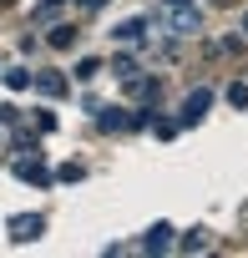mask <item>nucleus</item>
I'll use <instances>...</instances> for the list:
<instances>
[{
  "label": "nucleus",
  "instance_id": "nucleus-7",
  "mask_svg": "<svg viewBox=\"0 0 248 258\" xmlns=\"http://www.w3.org/2000/svg\"><path fill=\"white\" fill-rule=\"evenodd\" d=\"M172 238H177V233H172V223H152V228H147V238H142V253H167V248H172Z\"/></svg>",
  "mask_w": 248,
  "mask_h": 258
},
{
  "label": "nucleus",
  "instance_id": "nucleus-11",
  "mask_svg": "<svg viewBox=\"0 0 248 258\" xmlns=\"http://www.w3.org/2000/svg\"><path fill=\"white\" fill-rule=\"evenodd\" d=\"M51 46H61V51L76 46V31H71V26H51Z\"/></svg>",
  "mask_w": 248,
  "mask_h": 258
},
{
  "label": "nucleus",
  "instance_id": "nucleus-18",
  "mask_svg": "<svg viewBox=\"0 0 248 258\" xmlns=\"http://www.w3.org/2000/svg\"><path fill=\"white\" fill-rule=\"evenodd\" d=\"M56 11H61V0H41V11H36V16H41V21H51Z\"/></svg>",
  "mask_w": 248,
  "mask_h": 258
},
{
  "label": "nucleus",
  "instance_id": "nucleus-6",
  "mask_svg": "<svg viewBox=\"0 0 248 258\" xmlns=\"http://www.w3.org/2000/svg\"><path fill=\"white\" fill-rule=\"evenodd\" d=\"M16 177L31 182V187H46V182H51V167H46L41 157H21V162H16Z\"/></svg>",
  "mask_w": 248,
  "mask_h": 258
},
{
  "label": "nucleus",
  "instance_id": "nucleus-4",
  "mask_svg": "<svg viewBox=\"0 0 248 258\" xmlns=\"http://www.w3.org/2000/svg\"><path fill=\"white\" fill-rule=\"evenodd\" d=\"M96 126H101V132H121V126H127V132H132V126H142V116L121 111V106H101L96 111Z\"/></svg>",
  "mask_w": 248,
  "mask_h": 258
},
{
  "label": "nucleus",
  "instance_id": "nucleus-14",
  "mask_svg": "<svg viewBox=\"0 0 248 258\" xmlns=\"http://www.w3.org/2000/svg\"><path fill=\"white\" fill-rule=\"evenodd\" d=\"M96 71H101V61H96V56H86V61H81V66H76V76H81V81H91V76H96Z\"/></svg>",
  "mask_w": 248,
  "mask_h": 258
},
{
  "label": "nucleus",
  "instance_id": "nucleus-17",
  "mask_svg": "<svg viewBox=\"0 0 248 258\" xmlns=\"http://www.w3.org/2000/svg\"><path fill=\"white\" fill-rule=\"evenodd\" d=\"M36 126H41V132H56V116H51V111L41 106V111H36Z\"/></svg>",
  "mask_w": 248,
  "mask_h": 258
},
{
  "label": "nucleus",
  "instance_id": "nucleus-13",
  "mask_svg": "<svg viewBox=\"0 0 248 258\" xmlns=\"http://www.w3.org/2000/svg\"><path fill=\"white\" fill-rule=\"evenodd\" d=\"M228 101H233V106H248V81H233V86H228Z\"/></svg>",
  "mask_w": 248,
  "mask_h": 258
},
{
  "label": "nucleus",
  "instance_id": "nucleus-19",
  "mask_svg": "<svg viewBox=\"0 0 248 258\" xmlns=\"http://www.w3.org/2000/svg\"><path fill=\"white\" fill-rule=\"evenodd\" d=\"M162 6H182V0H162Z\"/></svg>",
  "mask_w": 248,
  "mask_h": 258
},
{
  "label": "nucleus",
  "instance_id": "nucleus-8",
  "mask_svg": "<svg viewBox=\"0 0 248 258\" xmlns=\"http://www.w3.org/2000/svg\"><path fill=\"white\" fill-rule=\"evenodd\" d=\"M116 41L121 46H142L147 41V16H127V21L116 26Z\"/></svg>",
  "mask_w": 248,
  "mask_h": 258
},
{
  "label": "nucleus",
  "instance_id": "nucleus-16",
  "mask_svg": "<svg viewBox=\"0 0 248 258\" xmlns=\"http://www.w3.org/2000/svg\"><path fill=\"white\" fill-rule=\"evenodd\" d=\"M116 71H121V81H127V76H137V61L132 56H116Z\"/></svg>",
  "mask_w": 248,
  "mask_h": 258
},
{
  "label": "nucleus",
  "instance_id": "nucleus-3",
  "mask_svg": "<svg viewBox=\"0 0 248 258\" xmlns=\"http://www.w3.org/2000/svg\"><path fill=\"white\" fill-rule=\"evenodd\" d=\"M213 111V91L208 86H198V91H188V101H182V126H193V121H203Z\"/></svg>",
  "mask_w": 248,
  "mask_h": 258
},
{
  "label": "nucleus",
  "instance_id": "nucleus-5",
  "mask_svg": "<svg viewBox=\"0 0 248 258\" xmlns=\"http://www.w3.org/2000/svg\"><path fill=\"white\" fill-rule=\"evenodd\" d=\"M31 86H36L46 101H61V96H66V76H61V71H31Z\"/></svg>",
  "mask_w": 248,
  "mask_h": 258
},
{
  "label": "nucleus",
  "instance_id": "nucleus-20",
  "mask_svg": "<svg viewBox=\"0 0 248 258\" xmlns=\"http://www.w3.org/2000/svg\"><path fill=\"white\" fill-rule=\"evenodd\" d=\"M243 36H248V16H243Z\"/></svg>",
  "mask_w": 248,
  "mask_h": 258
},
{
  "label": "nucleus",
  "instance_id": "nucleus-10",
  "mask_svg": "<svg viewBox=\"0 0 248 258\" xmlns=\"http://www.w3.org/2000/svg\"><path fill=\"white\" fill-rule=\"evenodd\" d=\"M6 86H11V91H26V86H31V71H26V66H6Z\"/></svg>",
  "mask_w": 248,
  "mask_h": 258
},
{
  "label": "nucleus",
  "instance_id": "nucleus-1",
  "mask_svg": "<svg viewBox=\"0 0 248 258\" xmlns=\"http://www.w3.org/2000/svg\"><path fill=\"white\" fill-rule=\"evenodd\" d=\"M167 16V36H198L203 31V11L193 6V0H182V6H162Z\"/></svg>",
  "mask_w": 248,
  "mask_h": 258
},
{
  "label": "nucleus",
  "instance_id": "nucleus-15",
  "mask_svg": "<svg viewBox=\"0 0 248 258\" xmlns=\"http://www.w3.org/2000/svg\"><path fill=\"white\" fill-rule=\"evenodd\" d=\"M152 132H157L162 142H172V137H177V121H152Z\"/></svg>",
  "mask_w": 248,
  "mask_h": 258
},
{
  "label": "nucleus",
  "instance_id": "nucleus-2",
  "mask_svg": "<svg viewBox=\"0 0 248 258\" xmlns=\"http://www.w3.org/2000/svg\"><path fill=\"white\" fill-rule=\"evenodd\" d=\"M6 233H11L16 243H36V238L46 233V213H11V218H6Z\"/></svg>",
  "mask_w": 248,
  "mask_h": 258
},
{
  "label": "nucleus",
  "instance_id": "nucleus-12",
  "mask_svg": "<svg viewBox=\"0 0 248 258\" xmlns=\"http://www.w3.org/2000/svg\"><path fill=\"white\" fill-rule=\"evenodd\" d=\"M56 177H61V182H81V177H86V167H81V162H66Z\"/></svg>",
  "mask_w": 248,
  "mask_h": 258
},
{
  "label": "nucleus",
  "instance_id": "nucleus-9",
  "mask_svg": "<svg viewBox=\"0 0 248 258\" xmlns=\"http://www.w3.org/2000/svg\"><path fill=\"white\" fill-rule=\"evenodd\" d=\"M213 248V238H208V228H193L188 238H182V253H208Z\"/></svg>",
  "mask_w": 248,
  "mask_h": 258
}]
</instances>
